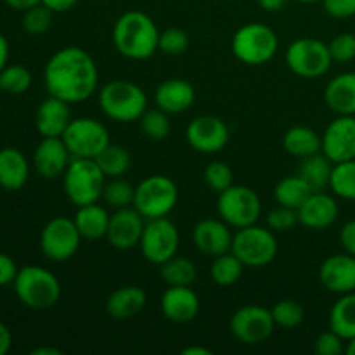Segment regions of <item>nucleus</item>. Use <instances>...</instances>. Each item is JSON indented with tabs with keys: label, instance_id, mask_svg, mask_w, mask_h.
Masks as SVG:
<instances>
[{
	"label": "nucleus",
	"instance_id": "40",
	"mask_svg": "<svg viewBox=\"0 0 355 355\" xmlns=\"http://www.w3.org/2000/svg\"><path fill=\"white\" fill-rule=\"evenodd\" d=\"M272 318L276 326L283 329H295L304 322L305 319V309L300 302L291 300V298H284L279 300L272 309Z\"/></svg>",
	"mask_w": 355,
	"mask_h": 355
},
{
	"label": "nucleus",
	"instance_id": "10",
	"mask_svg": "<svg viewBox=\"0 0 355 355\" xmlns=\"http://www.w3.org/2000/svg\"><path fill=\"white\" fill-rule=\"evenodd\" d=\"M217 211L225 224L243 229L259 222L262 215V201L252 187L232 184L229 189L218 194Z\"/></svg>",
	"mask_w": 355,
	"mask_h": 355
},
{
	"label": "nucleus",
	"instance_id": "34",
	"mask_svg": "<svg viewBox=\"0 0 355 355\" xmlns=\"http://www.w3.org/2000/svg\"><path fill=\"white\" fill-rule=\"evenodd\" d=\"M245 267V263L232 252L222 253V255L215 257L214 262H211L210 277L218 286H232L241 279Z\"/></svg>",
	"mask_w": 355,
	"mask_h": 355
},
{
	"label": "nucleus",
	"instance_id": "22",
	"mask_svg": "<svg viewBox=\"0 0 355 355\" xmlns=\"http://www.w3.org/2000/svg\"><path fill=\"white\" fill-rule=\"evenodd\" d=\"M159 309L168 321L186 324L200 314V297L191 286H168L163 291Z\"/></svg>",
	"mask_w": 355,
	"mask_h": 355
},
{
	"label": "nucleus",
	"instance_id": "16",
	"mask_svg": "<svg viewBox=\"0 0 355 355\" xmlns=\"http://www.w3.org/2000/svg\"><path fill=\"white\" fill-rule=\"evenodd\" d=\"M144 220L146 218L134 207L114 210V214H111L110 227L106 232L107 243L120 252H128L139 246L144 232Z\"/></svg>",
	"mask_w": 355,
	"mask_h": 355
},
{
	"label": "nucleus",
	"instance_id": "35",
	"mask_svg": "<svg viewBox=\"0 0 355 355\" xmlns=\"http://www.w3.org/2000/svg\"><path fill=\"white\" fill-rule=\"evenodd\" d=\"M96 163L106 179H113V177H123L128 172L132 165L130 153L118 144H110L101 151V155L96 158Z\"/></svg>",
	"mask_w": 355,
	"mask_h": 355
},
{
	"label": "nucleus",
	"instance_id": "28",
	"mask_svg": "<svg viewBox=\"0 0 355 355\" xmlns=\"http://www.w3.org/2000/svg\"><path fill=\"white\" fill-rule=\"evenodd\" d=\"M111 215L104 207L97 203L83 205V207H76L75 214V225L78 229L80 236L89 241H96V239L106 238L107 227H110Z\"/></svg>",
	"mask_w": 355,
	"mask_h": 355
},
{
	"label": "nucleus",
	"instance_id": "38",
	"mask_svg": "<svg viewBox=\"0 0 355 355\" xmlns=\"http://www.w3.org/2000/svg\"><path fill=\"white\" fill-rule=\"evenodd\" d=\"M33 82L30 69L23 64H7L0 71V90L10 96H21L28 92Z\"/></svg>",
	"mask_w": 355,
	"mask_h": 355
},
{
	"label": "nucleus",
	"instance_id": "52",
	"mask_svg": "<svg viewBox=\"0 0 355 355\" xmlns=\"http://www.w3.org/2000/svg\"><path fill=\"white\" fill-rule=\"evenodd\" d=\"M3 2H6L10 9H16V10H21V12H24V10L42 3V0H3Z\"/></svg>",
	"mask_w": 355,
	"mask_h": 355
},
{
	"label": "nucleus",
	"instance_id": "14",
	"mask_svg": "<svg viewBox=\"0 0 355 355\" xmlns=\"http://www.w3.org/2000/svg\"><path fill=\"white\" fill-rule=\"evenodd\" d=\"M274 322L270 309L262 305H245L232 314L229 329L238 342L245 345H260L272 336Z\"/></svg>",
	"mask_w": 355,
	"mask_h": 355
},
{
	"label": "nucleus",
	"instance_id": "37",
	"mask_svg": "<svg viewBox=\"0 0 355 355\" xmlns=\"http://www.w3.org/2000/svg\"><path fill=\"white\" fill-rule=\"evenodd\" d=\"M134 198L135 186H132L123 177H113V179H107L106 184H104L103 198L101 200L110 208L118 210V208L132 207L134 205Z\"/></svg>",
	"mask_w": 355,
	"mask_h": 355
},
{
	"label": "nucleus",
	"instance_id": "31",
	"mask_svg": "<svg viewBox=\"0 0 355 355\" xmlns=\"http://www.w3.org/2000/svg\"><path fill=\"white\" fill-rule=\"evenodd\" d=\"M312 193H314V189L309 186L307 180L300 173L284 177L274 187V198H276L277 205L293 208V210H298Z\"/></svg>",
	"mask_w": 355,
	"mask_h": 355
},
{
	"label": "nucleus",
	"instance_id": "30",
	"mask_svg": "<svg viewBox=\"0 0 355 355\" xmlns=\"http://www.w3.org/2000/svg\"><path fill=\"white\" fill-rule=\"evenodd\" d=\"M329 328L345 342L355 338V291L340 295L329 311Z\"/></svg>",
	"mask_w": 355,
	"mask_h": 355
},
{
	"label": "nucleus",
	"instance_id": "3",
	"mask_svg": "<svg viewBox=\"0 0 355 355\" xmlns=\"http://www.w3.org/2000/svg\"><path fill=\"white\" fill-rule=\"evenodd\" d=\"M101 111L118 123H134L148 110V94L128 80H111L99 90Z\"/></svg>",
	"mask_w": 355,
	"mask_h": 355
},
{
	"label": "nucleus",
	"instance_id": "49",
	"mask_svg": "<svg viewBox=\"0 0 355 355\" xmlns=\"http://www.w3.org/2000/svg\"><path fill=\"white\" fill-rule=\"evenodd\" d=\"M340 245H342L343 252L355 257V218L347 222L340 229Z\"/></svg>",
	"mask_w": 355,
	"mask_h": 355
},
{
	"label": "nucleus",
	"instance_id": "57",
	"mask_svg": "<svg viewBox=\"0 0 355 355\" xmlns=\"http://www.w3.org/2000/svg\"><path fill=\"white\" fill-rule=\"evenodd\" d=\"M345 354H349V355H355V338L349 340V342H347Z\"/></svg>",
	"mask_w": 355,
	"mask_h": 355
},
{
	"label": "nucleus",
	"instance_id": "33",
	"mask_svg": "<svg viewBox=\"0 0 355 355\" xmlns=\"http://www.w3.org/2000/svg\"><path fill=\"white\" fill-rule=\"evenodd\" d=\"M159 276L168 286H191L196 281L198 269L193 260L175 255L159 266Z\"/></svg>",
	"mask_w": 355,
	"mask_h": 355
},
{
	"label": "nucleus",
	"instance_id": "21",
	"mask_svg": "<svg viewBox=\"0 0 355 355\" xmlns=\"http://www.w3.org/2000/svg\"><path fill=\"white\" fill-rule=\"evenodd\" d=\"M297 211L298 222L312 231H324L331 227L340 215L335 198L322 191H314Z\"/></svg>",
	"mask_w": 355,
	"mask_h": 355
},
{
	"label": "nucleus",
	"instance_id": "9",
	"mask_svg": "<svg viewBox=\"0 0 355 355\" xmlns=\"http://www.w3.org/2000/svg\"><path fill=\"white\" fill-rule=\"evenodd\" d=\"M286 66L291 73L302 78H321L329 71L333 64L328 44L312 37L297 38L286 49Z\"/></svg>",
	"mask_w": 355,
	"mask_h": 355
},
{
	"label": "nucleus",
	"instance_id": "56",
	"mask_svg": "<svg viewBox=\"0 0 355 355\" xmlns=\"http://www.w3.org/2000/svg\"><path fill=\"white\" fill-rule=\"evenodd\" d=\"M31 355H61L62 352L55 347H38V349L31 350Z\"/></svg>",
	"mask_w": 355,
	"mask_h": 355
},
{
	"label": "nucleus",
	"instance_id": "53",
	"mask_svg": "<svg viewBox=\"0 0 355 355\" xmlns=\"http://www.w3.org/2000/svg\"><path fill=\"white\" fill-rule=\"evenodd\" d=\"M9 42L7 38L0 33V71L9 64Z\"/></svg>",
	"mask_w": 355,
	"mask_h": 355
},
{
	"label": "nucleus",
	"instance_id": "27",
	"mask_svg": "<svg viewBox=\"0 0 355 355\" xmlns=\"http://www.w3.org/2000/svg\"><path fill=\"white\" fill-rule=\"evenodd\" d=\"M324 103L333 113L355 116V71L333 76L324 89Z\"/></svg>",
	"mask_w": 355,
	"mask_h": 355
},
{
	"label": "nucleus",
	"instance_id": "25",
	"mask_svg": "<svg viewBox=\"0 0 355 355\" xmlns=\"http://www.w3.org/2000/svg\"><path fill=\"white\" fill-rule=\"evenodd\" d=\"M148 304V295L142 288L127 284L110 293L106 298V312L116 321H128L141 314Z\"/></svg>",
	"mask_w": 355,
	"mask_h": 355
},
{
	"label": "nucleus",
	"instance_id": "51",
	"mask_svg": "<svg viewBox=\"0 0 355 355\" xmlns=\"http://www.w3.org/2000/svg\"><path fill=\"white\" fill-rule=\"evenodd\" d=\"M12 347V333L0 321V355H6Z\"/></svg>",
	"mask_w": 355,
	"mask_h": 355
},
{
	"label": "nucleus",
	"instance_id": "2",
	"mask_svg": "<svg viewBox=\"0 0 355 355\" xmlns=\"http://www.w3.org/2000/svg\"><path fill=\"white\" fill-rule=\"evenodd\" d=\"M159 30L142 10H127L113 26V44L118 54L132 61H146L158 51Z\"/></svg>",
	"mask_w": 355,
	"mask_h": 355
},
{
	"label": "nucleus",
	"instance_id": "26",
	"mask_svg": "<svg viewBox=\"0 0 355 355\" xmlns=\"http://www.w3.org/2000/svg\"><path fill=\"white\" fill-rule=\"evenodd\" d=\"M30 179V162L17 148L0 149V187L3 191H19Z\"/></svg>",
	"mask_w": 355,
	"mask_h": 355
},
{
	"label": "nucleus",
	"instance_id": "20",
	"mask_svg": "<svg viewBox=\"0 0 355 355\" xmlns=\"http://www.w3.org/2000/svg\"><path fill=\"white\" fill-rule=\"evenodd\" d=\"M319 279L328 291L345 295L355 291V257L349 253L331 255L321 263Z\"/></svg>",
	"mask_w": 355,
	"mask_h": 355
},
{
	"label": "nucleus",
	"instance_id": "23",
	"mask_svg": "<svg viewBox=\"0 0 355 355\" xmlns=\"http://www.w3.org/2000/svg\"><path fill=\"white\" fill-rule=\"evenodd\" d=\"M71 120L69 103L59 99V97L49 96L37 107L35 128L42 137H62Z\"/></svg>",
	"mask_w": 355,
	"mask_h": 355
},
{
	"label": "nucleus",
	"instance_id": "1",
	"mask_svg": "<svg viewBox=\"0 0 355 355\" xmlns=\"http://www.w3.org/2000/svg\"><path fill=\"white\" fill-rule=\"evenodd\" d=\"M49 96L69 104L83 103L97 92L99 69L92 55L82 47H62L51 55L44 69Z\"/></svg>",
	"mask_w": 355,
	"mask_h": 355
},
{
	"label": "nucleus",
	"instance_id": "29",
	"mask_svg": "<svg viewBox=\"0 0 355 355\" xmlns=\"http://www.w3.org/2000/svg\"><path fill=\"white\" fill-rule=\"evenodd\" d=\"M283 148L288 155L295 156L298 159H304L307 156L321 153L322 141L321 135L311 127L305 125H297L284 132L283 135Z\"/></svg>",
	"mask_w": 355,
	"mask_h": 355
},
{
	"label": "nucleus",
	"instance_id": "19",
	"mask_svg": "<svg viewBox=\"0 0 355 355\" xmlns=\"http://www.w3.org/2000/svg\"><path fill=\"white\" fill-rule=\"evenodd\" d=\"M232 239H234V234L231 231V225L225 224L222 218H205L198 222L193 229L194 246L203 255L211 257V259L231 252Z\"/></svg>",
	"mask_w": 355,
	"mask_h": 355
},
{
	"label": "nucleus",
	"instance_id": "47",
	"mask_svg": "<svg viewBox=\"0 0 355 355\" xmlns=\"http://www.w3.org/2000/svg\"><path fill=\"white\" fill-rule=\"evenodd\" d=\"M326 14L336 19H347L355 16V0H322Z\"/></svg>",
	"mask_w": 355,
	"mask_h": 355
},
{
	"label": "nucleus",
	"instance_id": "43",
	"mask_svg": "<svg viewBox=\"0 0 355 355\" xmlns=\"http://www.w3.org/2000/svg\"><path fill=\"white\" fill-rule=\"evenodd\" d=\"M189 49V35L180 28H168L159 31L158 51L165 52L166 55H182Z\"/></svg>",
	"mask_w": 355,
	"mask_h": 355
},
{
	"label": "nucleus",
	"instance_id": "48",
	"mask_svg": "<svg viewBox=\"0 0 355 355\" xmlns=\"http://www.w3.org/2000/svg\"><path fill=\"white\" fill-rule=\"evenodd\" d=\"M17 270L19 269H17L16 262L6 253H0V286L12 284L17 276Z\"/></svg>",
	"mask_w": 355,
	"mask_h": 355
},
{
	"label": "nucleus",
	"instance_id": "4",
	"mask_svg": "<svg viewBox=\"0 0 355 355\" xmlns=\"http://www.w3.org/2000/svg\"><path fill=\"white\" fill-rule=\"evenodd\" d=\"M17 300L35 311L54 307L61 298V283L54 272L40 266H24L12 283Z\"/></svg>",
	"mask_w": 355,
	"mask_h": 355
},
{
	"label": "nucleus",
	"instance_id": "46",
	"mask_svg": "<svg viewBox=\"0 0 355 355\" xmlns=\"http://www.w3.org/2000/svg\"><path fill=\"white\" fill-rule=\"evenodd\" d=\"M345 340L338 333L333 331L331 328L321 333L314 343V350L318 355H340L345 352Z\"/></svg>",
	"mask_w": 355,
	"mask_h": 355
},
{
	"label": "nucleus",
	"instance_id": "5",
	"mask_svg": "<svg viewBox=\"0 0 355 355\" xmlns=\"http://www.w3.org/2000/svg\"><path fill=\"white\" fill-rule=\"evenodd\" d=\"M106 175L96 159L73 158L62 175L64 194L75 207L97 203L103 198Z\"/></svg>",
	"mask_w": 355,
	"mask_h": 355
},
{
	"label": "nucleus",
	"instance_id": "17",
	"mask_svg": "<svg viewBox=\"0 0 355 355\" xmlns=\"http://www.w3.org/2000/svg\"><path fill=\"white\" fill-rule=\"evenodd\" d=\"M321 151L333 163L355 159V116L338 114L321 135Z\"/></svg>",
	"mask_w": 355,
	"mask_h": 355
},
{
	"label": "nucleus",
	"instance_id": "36",
	"mask_svg": "<svg viewBox=\"0 0 355 355\" xmlns=\"http://www.w3.org/2000/svg\"><path fill=\"white\" fill-rule=\"evenodd\" d=\"M329 189L342 200L355 201V159L333 163Z\"/></svg>",
	"mask_w": 355,
	"mask_h": 355
},
{
	"label": "nucleus",
	"instance_id": "8",
	"mask_svg": "<svg viewBox=\"0 0 355 355\" xmlns=\"http://www.w3.org/2000/svg\"><path fill=\"white\" fill-rule=\"evenodd\" d=\"M276 232L262 225H248V227L236 229L232 239L231 252L245 263L246 267H266L274 262L277 255Z\"/></svg>",
	"mask_w": 355,
	"mask_h": 355
},
{
	"label": "nucleus",
	"instance_id": "44",
	"mask_svg": "<svg viewBox=\"0 0 355 355\" xmlns=\"http://www.w3.org/2000/svg\"><path fill=\"white\" fill-rule=\"evenodd\" d=\"M331 52L333 62H350L355 59V35L354 33H338L333 37L328 44Z\"/></svg>",
	"mask_w": 355,
	"mask_h": 355
},
{
	"label": "nucleus",
	"instance_id": "18",
	"mask_svg": "<svg viewBox=\"0 0 355 355\" xmlns=\"http://www.w3.org/2000/svg\"><path fill=\"white\" fill-rule=\"evenodd\" d=\"M71 159V153L66 148L62 137H42L33 153L35 170L38 175L49 180L64 175Z\"/></svg>",
	"mask_w": 355,
	"mask_h": 355
},
{
	"label": "nucleus",
	"instance_id": "41",
	"mask_svg": "<svg viewBox=\"0 0 355 355\" xmlns=\"http://www.w3.org/2000/svg\"><path fill=\"white\" fill-rule=\"evenodd\" d=\"M52 17H54V12L49 7H45L44 3H38V6L24 10L23 30L31 37L47 33L52 26Z\"/></svg>",
	"mask_w": 355,
	"mask_h": 355
},
{
	"label": "nucleus",
	"instance_id": "24",
	"mask_svg": "<svg viewBox=\"0 0 355 355\" xmlns=\"http://www.w3.org/2000/svg\"><path fill=\"white\" fill-rule=\"evenodd\" d=\"M196 99L194 87L184 78H168L159 83L155 90L156 107L168 114L184 113Z\"/></svg>",
	"mask_w": 355,
	"mask_h": 355
},
{
	"label": "nucleus",
	"instance_id": "12",
	"mask_svg": "<svg viewBox=\"0 0 355 355\" xmlns=\"http://www.w3.org/2000/svg\"><path fill=\"white\" fill-rule=\"evenodd\" d=\"M66 148L73 158L96 159L106 146L111 144L106 125L90 116L73 118L62 134Z\"/></svg>",
	"mask_w": 355,
	"mask_h": 355
},
{
	"label": "nucleus",
	"instance_id": "58",
	"mask_svg": "<svg viewBox=\"0 0 355 355\" xmlns=\"http://www.w3.org/2000/svg\"><path fill=\"white\" fill-rule=\"evenodd\" d=\"M295 2H300V3H315V2H322V0H295Z\"/></svg>",
	"mask_w": 355,
	"mask_h": 355
},
{
	"label": "nucleus",
	"instance_id": "15",
	"mask_svg": "<svg viewBox=\"0 0 355 355\" xmlns=\"http://www.w3.org/2000/svg\"><path fill=\"white\" fill-rule=\"evenodd\" d=\"M229 127L224 120L214 114H201L189 121L186 141L194 151L203 155H217L229 144Z\"/></svg>",
	"mask_w": 355,
	"mask_h": 355
},
{
	"label": "nucleus",
	"instance_id": "6",
	"mask_svg": "<svg viewBox=\"0 0 355 355\" xmlns=\"http://www.w3.org/2000/svg\"><path fill=\"white\" fill-rule=\"evenodd\" d=\"M232 54L248 66L267 64L279 49L276 31L262 23H248L239 28L231 42Z\"/></svg>",
	"mask_w": 355,
	"mask_h": 355
},
{
	"label": "nucleus",
	"instance_id": "45",
	"mask_svg": "<svg viewBox=\"0 0 355 355\" xmlns=\"http://www.w3.org/2000/svg\"><path fill=\"white\" fill-rule=\"evenodd\" d=\"M298 222V211L288 207H277L269 211L267 215V227L272 229L274 232H286L293 229Z\"/></svg>",
	"mask_w": 355,
	"mask_h": 355
},
{
	"label": "nucleus",
	"instance_id": "42",
	"mask_svg": "<svg viewBox=\"0 0 355 355\" xmlns=\"http://www.w3.org/2000/svg\"><path fill=\"white\" fill-rule=\"evenodd\" d=\"M203 177L207 186L217 194L224 193L225 189H229L234 184V172L224 162H211L210 165H207Z\"/></svg>",
	"mask_w": 355,
	"mask_h": 355
},
{
	"label": "nucleus",
	"instance_id": "11",
	"mask_svg": "<svg viewBox=\"0 0 355 355\" xmlns=\"http://www.w3.org/2000/svg\"><path fill=\"white\" fill-rule=\"evenodd\" d=\"M82 239L75 220L59 215V217L51 218L44 225L38 245H40V252L45 259L55 263H62L76 255L80 245H82Z\"/></svg>",
	"mask_w": 355,
	"mask_h": 355
},
{
	"label": "nucleus",
	"instance_id": "7",
	"mask_svg": "<svg viewBox=\"0 0 355 355\" xmlns=\"http://www.w3.org/2000/svg\"><path fill=\"white\" fill-rule=\"evenodd\" d=\"M179 201L177 184L166 175H149L135 186V198L132 207L146 218L168 217Z\"/></svg>",
	"mask_w": 355,
	"mask_h": 355
},
{
	"label": "nucleus",
	"instance_id": "13",
	"mask_svg": "<svg viewBox=\"0 0 355 355\" xmlns=\"http://www.w3.org/2000/svg\"><path fill=\"white\" fill-rule=\"evenodd\" d=\"M180 245V236L175 224L166 217L153 218L144 225V232L139 246L142 257L153 266H162L166 260L177 255Z\"/></svg>",
	"mask_w": 355,
	"mask_h": 355
},
{
	"label": "nucleus",
	"instance_id": "32",
	"mask_svg": "<svg viewBox=\"0 0 355 355\" xmlns=\"http://www.w3.org/2000/svg\"><path fill=\"white\" fill-rule=\"evenodd\" d=\"M331 170H333V162L321 151L302 159L298 173L307 180V184L312 187V189L322 191L324 187H329Z\"/></svg>",
	"mask_w": 355,
	"mask_h": 355
},
{
	"label": "nucleus",
	"instance_id": "55",
	"mask_svg": "<svg viewBox=\"0 0 355 355\" xmlns=\"http://www.w3.org/2000/svg\"><path fill=\"white\" fill-rule=\"evenodd\" d=\"M182 355H214V352H211L210 349H207V347L191 345L182 350Z\"/></svg>",
	"mask_w": 355,
	"mask_h": 355
},
{
	"label": "nucleus",
	"instance_id": "54",
	"mask_svg": "<svg viewBox=\"0 0 355 355\" xmlns=\"http://www.w3.org/2000/svg\"><path fill=\"white\" fill-rule=\"evenodd\" d=\"M286 0H259V6L266 9L267 12H276V10L283 9Z\"/></svg>",
	"mask_w": 355,
	"mask_h": 355
},
{
	"label": "nucleus",
	"instance_id": "50",
	"mask_svg": "<svg viewBox=\"0 0 355 355\" xmlns=\"http://www.w3.org/2000/svg\"><path fill=\"white\" fill-rule=\"evenodd\" d=\"M76 2H78V0H42V3H44L45 7H49L54 14L68 12L69 9H73V7L76 6Z\"/></svg>",
	"mask_w": 355,
	"mask_h": 355
},
{
	"label": "nucleus",
	"instance_id": "39",
	"mask_svg": "<svg viewBox=\"0 0 355 355\" xmlns=\"http://www.w3.org/2000/svg\"><path fill=\"white\" fill-rule=\"evenodd\" d=\"M139 123H141L142 134L151 141H163V139L168 137L170 130H172L168 113H165L159 107L146 110L144 114L139 118Z\"/></svg>",
	"mask_w": 355,
	"mask_h": 355
}]
</instances>
